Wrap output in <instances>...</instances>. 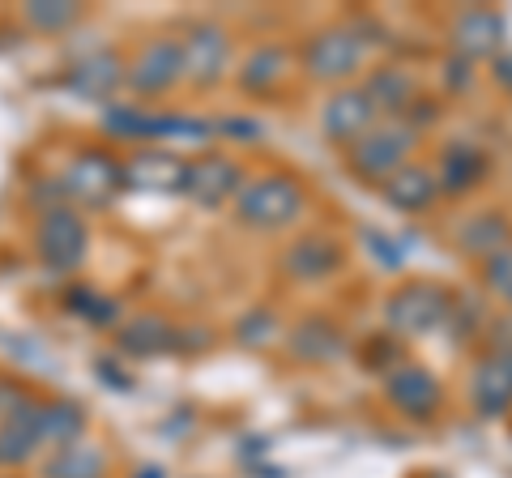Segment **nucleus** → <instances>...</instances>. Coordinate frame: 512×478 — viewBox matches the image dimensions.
<instances>
[{"instance_id":"nucleus-25","label":"nucleus","mask_w":512,"mask_h":478,"mask_svg":"<svg viewBox=\"0 0 512 478\" xmlns=\"http://www.w3.org/2000/svg\"><path fill=\"white\" fill-rule=\"evenodd\" d=\"M367 99H372L376 111H393V116H402V111L414 103V94H419V82H414V73L406 69H376L367 77Z\"/></svg>"},{"instance_id":"nucleus-4","label":"nucleus","mask_w":512,"mask_h":478,"mask_svg":"<svg viewBox=\"0 0 512 478\" xmlns=\"http://www.w3.org/2000/svg\"><path fill=\"white\" fill-rule=\"evenodd\" d=\"M180 82H184V47L171 35L141 43L124 73V90L133 94V99H163V94H171Z\"/></svg>"},{"instance_id":"nucleus-21","label":"nucleus","mask_w":512,"mask_h":478,"mask_svg":"<svg viewBox=\"0 0 512 478\" xmlns=\"http://www.w3.org/2000/svg\"><path fill=\"white\" fill-rule=\"evenodd\" d=\"M512 402V355H487L474 368V406L483 414H500Z\"/></svg>"},{"instance_id":"nucleus-10","label":"nucleus","mask_w":512,"mask_h":478,"mask_svg":"<svg viewBox=\"0 0 512 478\" xmlns=\"http://www.w3.org/2000/svg\"><path fill=\"white\" fill-rule=\"evenodd\" d=\"M384 397L410 414V419H431V414L440 410V380L431 376L427 368H419V363H402V368H389V376H384Z\"/></svg>"},{"instance_id":"nucleus-17","label":"nucleus","mask_w":512,"mask_h":478,"mask_svg":"<svg viewBox=\"0 0 512 478\" xmlns=\"http://www.w3.org/2000/svg\"><path fill=\"white\" fill-rule=\"evenodd\" d=\"M342 333L333 329L325 316H308V321H299L291 333H286V350L299 359V363H333L342 355Z\"/></svg>"},{"instance_id":"nucleus-28","label":"nucleus","mask_w":512,"mask_h":478,"mask_svg":"<svg viewBox=\"0 0 512 478\" xmlns=\"http://www.w3.org/2000/svg\"><path fill=\"white\" fill-rule=\"evenodd\" d=\"M274 333H278V316L269 308H252V312L239 316L235 342L239 346H269V342H274Z\"/></svg>"},{"instance_id":"nucleus-9","label":"nucleus","mask_w":512,"mask_h":478,"mask_svg":"<svg viewBox=\"0 0 512 478\" xmlns=\"http://www.w3.org/2000/svg\"><path fill=\"white\" fill-rule=\"evenodd\" d=\"M239 188H244V171H239V163L231 154H201L184 167L180 193L192 205H201V210H218L222 201L239 197Z\"/></svg>"},{"instance_id":"nucleus-13","label":"nucleus","mask_w":512,"mask_h":478,"mask_svg":"<svg viewBox=\"0 0 512 478\" xmlns=\"http://www.w3.org/2000/svg\"><path fill=\"white\" fill-rule=\"evenodd\" d=\"M282 269L295 282H320L333 269H342V244L329 235H299L291 248L282 252Z\"/></svg>"},{"instance_id":"nucleus-30","label":"nucleus","mask_w":512,"mask_h":478,"mask_svg":"<svg viewBox=\"0 0 512 478\" xmlns=\"http://www.w3.org/2000/svg\"><path fill=\"white\" fill-rule=\"evenodd\" d=\"M487 286L500 295H512V244L487 261Z\"/></svg>"},{"instance_id":"nucleus-22","label":"nucleus","mask_w":512,"mask_h":478,"mask_svg":"<svg viewBox=\"0 0 512 478\" xmlns=\"http://www.w3.org/2000/svg\"><path fill=\"white\" fill-rule=\"evenodd\" d=\"M43 478H107V453L94 440L64 444V449L47 457Z\"/></svg>"},{"instance_id":"nucleus-19","label":"nucleus","mask_w":512,"mask_h":478,"mask_svg":"<svg viewBox=\"0 0 512 478\" xmlns=\"http://www.w3.org/2000/svg\"><path fill=\"white\" fill-rule=\"evenodd\" d=\"M440 193V180H436V171H427V167H402L393 175L389 184H384V201L393 205V210H402V214H423L431 201H436Z\"/></svg>"},{"instance_id":"nucleus-24","label":"nucleus","mask_w":512,"mask_h":478,"mask_svg":"<svg viewBox=\"0 0 512 478\" xmlns=\"http://www.w3.org/2000/svg\"><path fill=\"white\" fill-rule=\"evenodd\" d=\"M86 432V410L77 402H43L39 406V444H52V449H64V444H77Z\"/></svg>"},{"instance_id":"nucleus-31","label":"nucleus","mask_w":512,"mask_h":478,"mask_svg":"<svg viewBox=\"0 0 512 478\" xmlns=\"http://www.w3.org/2000/svg\"><path fill=\"white\" fill-rule=\"evenodd\" d=\"M30 397H35V393L22 389L18 380H0V423H9L13 414H18V410L30 402Z\"/></svg>"},{"instance_id":"nucleus-29","label":"nucleus","mask_w":512,"mask_h":478,"mask_svg":"<svg viewBox=\"0 0 512 478\" xmlns=\"http://www.w3.org/2000/svg\"><path fill=\"white\" fill-rule=\"evenodd\" d=\"M82 316L90 325H99V329H111V325H120V304L116 299H99V295H90L82 299Z\"/></svg>"},{"instance_id":"nucleus-2","label":"nucleus","mask_w":512,"mask_h":478,"mask_svg":"<svg viewBox=\"0 0 512 478\" xmlns=\"http://www.w3.org/2000/svg\"><path fill=\"white\" fill-rule=\"evenodd\" d=\"M35 252L47 269L56 274H77L90 257V231L86 218L73 210V205H56V210L39 214L35 222Z\"/></svg>"},{"instance_id":"nucleus-26","label":"nucleus","mask_w":512,"mask_h":478,"mask_svg":"<svg viewBox=\"0 0 512 478\" xmlns=\"http://www.w3.org/2000/svg\"><path fill=\"white\" fill-rule=\"evenodd\" d=\"M512 231H508V218H500V214H478V218H470L466 227L457 231V248H466V252H474V257H495V252H504L512 239H508Z\"/></svg>"},{"instance_id":"nucleus-32","label":"nucleus","mask_w":512,"mask_h":478,"mask_svg":"<svg viewBox=\"0 0 512 478\" xmlns=\"http://www.w3.org/2000/svg\"><path fill=\"white\" fill-rule=\"evenodd\" d=\"M495 82H500L504 90H512V52H504V56H495Z\"/></svg>"},{"instance_id":"nucleus-14","label":"nucleus","mask_w":512,"mask_h":478,"mask_svg":"<svg viewBox=\"0 0 512 478\" xmlns=\"http://www.w3.org/2000/svg\"><path fill=\"white\" fill-rule=\"evenodd\" d=\"M291 77V52H286L282 43H261L256 52L244 56V65H239V90L244 94H256V99H265V94H278L282 82Z\"/></svg>"},{"instance_id":"nucleus-15","label":"nucleus","mask_w":512,"mask_h":478,"mask_svg":"<svg viewBox=\"0 0 512 478\" xmlns=\"http://www.w3.org/2000/svg\"><path fill=\"white\" fill-rule=\"evenodd\" d=\"M116 346H120V355H133V359L163 355V350L175 346V325L158 312H137L116 329Z\"/></svg>"},{"instance_id":"nucleus-27","label":"nucleus","mask_w":512,"mask_h":478,"mask_svg":"<svg viewBox=\"0 0 512 478\" xmlns=\"http://www.w3.org/2000/svg\"><path fill=\"white\" fill-rule=\"evenodd\" d=\"M22 18L35 30H43V35H56V30H69L77 18H82V5H73V0H56V5L35 0V5L22 9Z\"/></svg>"},{"instance_id":"nucleus-12","label":"nucleus","mask_w":512,"mask_h":478,"mask_svg":"<svg viewBox=\"0 0 512 478\" xmlns=\"http://www.w3.org/2000/svg\"><path fill=\"white\" fill-rule=\"evenodd\" d=\"M444 291L440 286H427V282H406L397 295H389V325L402 329V333H423L431 329L444 316Z\"/></svg>"},{"instance_id":"nucleus-20","label":"nucleus","mask_w":512,"mask_h":478,"mask_svg":"<svg viewBox=\"0 0 512 478\" xmlns=\"http://www.w3.org/2000/svg\"><path fill=\"white\" fill-rule=\"evenodd\" d=\"M483 175H487V154L478 150L474 141H453L436 167V180H440L444 193H466V188H474Z\"/></svg>"},{"instance_id":"nucleus-16","label":"nucleus","mask_w":512,"mask_h":478,"mask_svg":"<svg viewBox=\"0 0 512 478\" xmlns=\"http://www.w3.org/2000/svg\"><path fill=\"white\" fill-rule=\"evenodd\" d=\"M184 167L175 154L167 150H141L133 163L124 167V184L133 188H154V193H180L184 188Z\"/></svg>"},{"instance_id":"nucleus-6","label":"nucleus","mask_w":512,"mask_h":478,"mask_svg":"<svg viewBox=\"0 0 512 478\" xmlns=\"http://www.w3.org/2000/svg\"><path fill=\"white\" fill-rule=\"evenodd\" d=\"M303 69H308L312 82H329V86H346L350 77L363 69V39L359 30H346V26H329V30H316L303 47Z\"/></svg>"},{"instance_id":"nucleus-3","label":"nucleus","mask_w":512,"mask_h":478,"mask_svg":"<svg viewBox=\"0 0 512 478\" xmlns=\"http://www.w3.org/2000/svg\"><path fill=\"white\" fill-rule=\"evenodd\" d=\"M410 150H414V129H406V124H376L363 141L346 150V163L355 171V180L384 188L397 171L410 167Z\"/></svg>"},{"instance_id":"nucleus-23","label":"nucleus","mask_w":512,"mask_h":478,"mask_svg":"<svg viewBox=\"0 0 512 478\" xmlns=\"http://www.w3.org/2000/svg\"><path fill=\"white\" fill-rule=\"evenodd\" d=\"M504 39V22L495 18L491 9H470L461 13L457 26H453V43L461 47L466 56H491Z\"/></svg>"},{"instance_id":"nucleus-1","label":"nucleus","mask_w":512,"mask_h":478,"mask_svg":"<svg viewBox=\"0 0 512 478\" xmlns=\"http://www.w3.org/2000/svg\"><path fill=\"white\" fill-rule=\"evenodd\" d=\"M303 205H308L303 184L291 180V175H282V171H269V175H256V180H248L239 188L235 218L244 222V227H256V231H282L303 214Z\"/></svg>"},{"instance_id":"nucleus-7","label":"nucleus","mask_w":512,"mask_h":478,"mask_svg":"<svg viewBox=\"0 0 512 478\" xmlns=\"http://www.w3.org/2000/svg\"><path fill=\"white\" fill-rule=\"evenodd\" d=\"M184 47V82L192 90H214L227 77V60H231V35L222 22H192L188 35L180 39Z\"/></svg>"},{"instance_id":"nucleus-11","label":"nucleus","mask_w":512,"mask_h":478,"mask_svg":"<svg viewBox=\"0 0 512 478\" xmlns=\"http://www.w3.org/2000/svg\"><path fill=\"white\" fill-rule=\"evenodd\" d=\"M124 73L128 65L120 60V52H111V47H94V52H86L77 65L69 69V90L77 94V99H94V103H107L111 94H116L124 86Z\"/></svg>"},{"instance_id":"nucleus-5","label":"nucleus","mask_w":512,"mask_h":478,"mask_svg":"<svg viewBox=\"0 0 512 478\" xmlns=\"http://www.w3.org/2000/svg\"><path fill=\"white\" fill-rule=\"evenodd\" d=\"M60 180L69 201L86 205V210H107L124 188V167L107 150H77L69 158V167L60 171Z\"/></svg>"},{"instance_id":"nucleus-33","label":"nucleus","mask_w":512,"mask_h":478,"mask_svg":"<svg viewBox=\"0 0 512 478\" xmlns=\"http://www.w3.org/2000/svg\"><path fill=\"white\" fill-rule=\"evenodd\" d=\"M141 478H163V470H146V474H141Z\"/></svg>"},{"instance_id":"nucleus-18","label":"nucleus","mask_w":512,"mask_h":478,"mask_svg":"<svg viewBox=\"0 0 512 478\" xmlns=\"http://www.w3.org/2000/svg\"><path fill=\"white\" fill-rule=\"evenodd\" d=\"M39 406H43L39 397H30L9 423H0V466H22V461L35 457V449H39Z\"/></svg>"},{"instance_id":"nucleus-8","label":"nucleus","mask_w":512,"mask_h":478,"mask_svg":"<svg viewBox=\"0 0 512 478\" xmlns=\"http://www.w3.org/2000/svg\"><path fill=\"white\" fill-rule=\"evenodd\" d=\"M376 124H380V111L372 107L367 90H359V86L333 90L325 99V107H320V133H325L333 146H342V150H350L355 141H363Z\"/></svg>"},{"instance_id":"nucleus-34","label":"nucleus","mask_w":512,"mask_h":478,"mask_svg":"<svg viewBox=\"0 0 512 478\" xmlns=\"http://www.w3.org/2000/svg\"><path fill=\"white\" fill-rule=\"evenodd\" d=\"M508 299H512V295H508Z\"/></svg>"}]
</instances>
